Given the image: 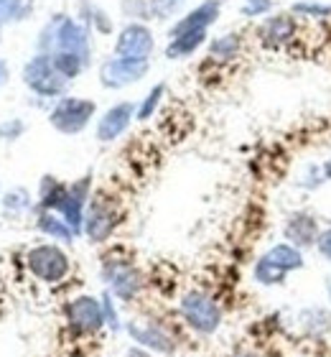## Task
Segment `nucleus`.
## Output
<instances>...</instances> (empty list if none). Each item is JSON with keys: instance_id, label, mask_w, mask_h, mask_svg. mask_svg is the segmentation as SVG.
Listing matches in <instances>:
<instances>
[{"instance_id": "1", "label": "nucleus", "mask_w": 331, "mask_h": 357, "mask_svg": "<svg viewBox=\"0 0 331 357\" xmlns=\"http://www.w3.org/2000/svg\"><path fill=\"white\" fill-rule=\"evenodd\" d=\"M298 268H303L301 250L293 248L291 243H280V245L270 248L255 263V281H260L263 286H272V283H280L288 273H293Z\"/></svg>"}, {"instance_id": "18", "label": "nucleus", "mask_w": 331, "mask_h": 357, "mask_svg": "<svg viewBox=\"0 0 331 357\" xmlns=\"http://www.w3.org/2000/svg\"><path fill=\"white\" fill-rule=\"evenodd\" d=\"M204 31H192V33H184V36H176L171 41L169 46V56L171 59H176V56H186V54H192L201 41H204Z\"/></svg>"}, {"instance_id": "29", "label": "nucleus", "mask_w": 331, "mask_h": 357, "mask_svg": "<svg viewBox=\"0 0 331 357\" xmlns=\"http://www.w3.org/2000/svg\"><path fill=\"white\" fill-rule=\"evenodd\" d=\"M324 174H326V178H331V158L324 164Z\"/></svg>"}, {"instance_id": "12", "label": "nucleus", "mask_w": 331, "mask_h": 357, "mask_svg": "<svg viewBox=\"0 0 331 357\" xmlns=\"http://www.w3.org/2000/svg\"><path fill=\"white\" fill-rule=\"evenodd\" d=\"M135 107L130 102H123V105H115L112 110H107L102 120H100V126H97V138L100 141H112V138H118L128 126H130V118Z\"/></svg>"}, {"instance_id": "17", "label": "nucleus", "mask_w": 331, "mask_h": 357, "mask_svg": "<svg viewBox=\"0 0 331 357\" xmlns=\"http://www.w3.org/2000/svg\"><path fill=\"white\" fill-rule=\"evenodd\" d=\"M38 227H41V232H46L49 238L64 240V243H72L74 235H77V232L66 225V220H59V217H54V215H46V212L38 217Z\"/></svg>"}, {"instance_id": "22", "label": "nucleus", "mask_w": 331, "mask_h": 357, "mask_svg": "<svg viewBox=\"0 0 331 357\" xmlns=\"http://www.w3.org/2000/svg\"><path fill=\"white\" fill-rule=\"evenodd\" d=\"M181 0H151V10H153L158 18H169Z\"/></svg>"}, {"instance_id": "21", "label": "nucleus", "mask_w": 331, "mask_h": 357, "mask_svg": "<svg viewBox=\"0 0 331 357\" xmlns=\"http://www.w3.org/2000/svg\"><path fill=\"white\" fill-rule=\"evenodd\" d=\"M161 95H163V84H158V87L151 92V95L146 97V102H143V107L138 110V118L140 120H146V118H151V112L155 110V105H158V100H161Z\"/></svg>"}, {"instance_id": "9", "label": "nucleus", "mask_w": 331, "mask_h": 357, "mask_svg": "<svg viewBox=\"0 0 331 357\" xmlns=\"http://www.w3.org/2000/svg\"><path fill=\"white\" fill-rule=\"evenodd\" d=\"M105 278L112 286L115 296L125 298V301H130L140 291V275L128 261H110L107 258L105 261Z\"/></svg>"}, {"instance_id": "31", "label": "nucleus", "mask_w": 331, "mask_h": 357, "mask_svg": "<svg viewBox=\"0 0 331 357\" xmlns=\"http://www.w3.org/2000/svg\"><path fill=\"white\" fill-rule=\"evenodd\" d=\"M240 357H258V355H255V352H243Z\"/></svg>"}, {"instance_id": "13", "label": "nucleus", "mask_w": 331, "mask_h": 357, "mask_svg": "<svg viewBox=\"0 0 331 357\" xmlns=\"http://www.w3.org/2000/svg\"><path fill=\"white\" fill-rule=\"evenodd\" d=\"M217 15H220V3L217 0H206L204 6H199L197 10L186 15L184 21H178L171 31V36H184V33H192V31H204L209 23L217 21Z\"/></svg>"}, {"instance_id": "19", "label": "nucleus", "mask_w": 331, "mask_h": 357, "mask_svg": "<svg viewBox=\"0 0 331 357\" xmlns=\"http://www.w3.org/2000/svg\"><path fill=\"white\" fill-rule=\"evenodd\" d=\"M52 59H54V64H56V69H59L66 79H72V77L79 75L82 64H84V59H82L79 54H69V52H59L56 56H52Z\"/></svg>"}, {"instance_id": "6", "label": "nucleus", "mask_w": 331, "mask_h": 357, "mask_svg": "<svg viewBox=\"0 0 331 357\" xmlns=\"http://www.w3.org/2000/svg\"><path fill=\"white\" fill-rule=\"evenodd\" d=\"M95 115V102L89 100H77V97H64L52 112V126L61 133H79L87 126L89 118Z\"/></svg>"}, {"instance_id": "16", "label": "nucleus", "mask_w": 331, "mask_h": 357, "mask_svg": "<svg viewBox=\"0 0 331 357\" xmlns=\"http://www.w3.org/2000/svg\"><path fill=\"white\" fill-rule=\"evenodd\" d=\"M260 36L268 46H283L286 41L295 36V23L291 15H275L270 21L265 23L263 31H260Z\"/></svg>"}, {"instance_id": "25", "label": "nucleus", "mask_w": 331, "mask_h": 357, "mask_svg": "<svg viewBox=\"0 0 331 357\" xmlns=\"http://www.w3.org/2000/svg\"><path fill=\"white\" fill-rule=\"evenodd\" d=\"M270 8V0H247V6H245V13L247 15H258L265 13Z\"/></svg>"}, {"instance_id": "15", "label": "nucleus", "mask_w": 331, "mask_h": 357, "mask_svg": "<svg viewBox=\"0 0 331 357\" xmlns=\"http://www.w3.org/2000/svg\"><path fill=\"white\" fill-rule=\"evenodd\" d=\"M56 44H59L61 52L79 54L82 59L87 56V33L74 21H61V29L56 33Z\"/></svg>"}, {"instance_id": "10", "label": "nucleus", "mask_w": 331, "mask_h": 357, "mask_svg": "<svg viewBox=\"0 0 331 357\" xmlns=\"http://www.w3.org/2000/svg\"><path fill=\"white\" fill-rule=\"evenodd\" d=\"M148 72V61H132V59H112L107 64H102L100 77H102L105 87H123L130 84L135 79Z\"/></svg>"}, {"instance_id": "5", "label": "nucleus", "mask_w": 331, "mask_h": 357, "mask_svg": "<svg viewBox=\"0 0 331 357\" xmlns=\"http://www.w3.org/2000/svg\"><path fill=\"white\" fill-rule=\"evenodd\" d=\"M66 321L79 335H95L105 324V306L95 296H77L64 309Z\"/></svg>"}, {"instance_id": "20", "label": "nucleus", "mask_w": 331, "mask_h": 357, "mask_svg": "<svg viewBox=\"0 0 331 357\" xmlns=\"http://www.w3.org/2000/svg\"><path fill=\"white\" fill-rule=\"evenodd\" d=\"M237 46H240V38H237L235 33H229V36L220 38V41H214V44H212L214 59H217V56H220V59H229V56H235Z\"/></svg>"}, {"instance_id": "4", "label": "nucleus", "mask_w": 331, "mask_h": 357, "mask_svg": "<svg viewBox=\"0 0 331 357\" xmlns=\"http://www.w3.org/2000/svg\"><path fill=\"white\" fill-rule=\"evenodd\" d=\"M118 222H120V209L115 204V199H107L105 194H100L89 204V212L84 217V232H87V238L92 243H105L115 232Z\"/></svg>"}, {"instance_id": "7", "label": "nucleus", "mask_w": 331, "mask_h": 357, "mask_svg": "<svg viewBox=\"0 0 331 357\" xmlns=\"http://www.w3.org/2000/svg\"><path fill=\"white\" fill-rule=\"evenodd\" d=\"M26 84L41 95H59L66 87V77L56 69L52 56H36L26 67Z\"/></svg>"}, {"instance_id": "3", "label": "nucleus", "mask_w": 331, "mask_h": 357, "mask_svg": "<svg viewBox=\"0 0 331 357\" xmlns=\"http://www.w3.org/2000/svg\"><path fill=\"white\" fill-rule=\"evenodd\" d=\"M26 266L38 281L59 283L69 273V258L56 245H36L26 255Z\"/></svg>"}, {"instance_id": "23", "label": "nucleus", "mask_w": 331, "mask_h": 357, "mask_svg": "<svg viewBox=\"0 0 331 357\" xmlns=\"http://www.w3.org/2000/svg\"><path fill=\"white\" fill-rule=\"evenodd\" d=\"M316 250H318V255H324L326 261H331V227H329V230H324V232H318Z\"/></svg>"}, {"instance_id": "26", "label": "nucleus", "mask_w": 331, "mask_h": 357, "mask_svg": "<svg viewBox=\"0 0 331 357\" xmlns=\"http://www.w3.org/2000/svg\"><path fill=\"white\" fill-rule=\"evenodd\" d=\"M6 207H29V202H26V192H13V194H8V199H6Z\"/></svg>"}, {"instance_id": "28", "label": "nucleus", "mask_w": 331, "mask_h": 357, "mask_svg": "<svg viewBox=\"0 0 331 357\" xmlns=\"http://www.w3.org/2000/svg\"><path fill=\"white\" fill-rule=\"evenodd\" d=\"M128 357H148L146 352H140V350H130L128 352Z\"/></svg>"}, {"instance_id": "8", "label": "nucleus", "mask_w": 331, "mask_h": 357, "mask_svg": "<svg viewBox=\"0 0 331 357\" xmlns=\"http://www.w3.org/2000/svg\"><path fill=\"white\" fill-rule=\"evenodd\" d=\"M153 52V36L146 26H138L132 23L128 26L118 38V46H115V54L118 59H132V61H148V54Z\"/></svg>"}, {"instance_id": "27", "label": "nucleus", "mask_w": 331, "mask_h": 357, "mask_svg": "<svg viewBox=\"0 0 331 357\" xmlns=\"http://www.w3.org/2000/svg\"><path fill=\"white\" fill-rule=\"evenodd\" d=\"M105 319L110 321L112 329H118V314H115V309H112L110 296H105Z\"/></svg>"}, {"instance_id": "11", "label": "nucleus", "mask_w": 331, "mask_h": 357, "mask_svg": "<svg viewBox=\"0 0 331 357\" xmlns=\"http://www.w3.org/2000/svg\"><path fill=\"white\" fill-rule=\"evenodd\" d=\"M286 240H291V245L298 248V250H301V248L316 245V240H318L316 217L306 215V212L291 215L286 222Z\"/></svg>"}, {"instance_id": "24", "label": "nucleus", "mask_w": 331, "mask_h": 357, "mask_svg": "<svg viewBox=\"0 0 331 357\" xmlns=\"http://www.w3.org/2000/svg\"><path fill=\"white\" fill-rule=\"evenodd\" d=\"M295 13L329 15V13H331V8H326V6H311V3H301V6H295Z\"/></svg>"}, {"instance_id": "2", "label": "nucleus", "mask_w": 331, "mask_h": 357, "mask_svg": "<svg viewBox=\"0 0 331 357\" xmlns=\"http://www.w3.org/2000/svg\"><path fill=\"white\" fill-rule=\"evenodd\" d=\"M181 314H184L186 324L201 335H212L220 329L222 312L212 296H206L204 291H189L181 298Z\"/></svg>"}, {"instance_id": "14", "label": "nucleus", "mask_w": 331, "mask_h": 357, "mask_svg": "<svg viewBox=\"0 0 331 357\" xmlns=\"http://www.w3.org/2000/svg\"><path fill=\"white\" fill-rule=\"evenodd\" d=\"M128 332H130L132 340L140 342L143 347H151V350H155V352H171L174 350L171 337L163 335L155 324H146V327H140V324H128Z\"/></svg>"}, {"instance_id": "30", "label": "nucleus", "mask_w": 331, "mask_h": 357, "mask_svg": "<svg viewBox=\"0 0 331 357\" xmlns=\"http://www.w3.org/2000/svg\"><path fill=\"white\" fill-rule=\"evenodd\" d=\"M326 294H329V301H331V278L326 281Z\"/></svg>"}]
</instances>
